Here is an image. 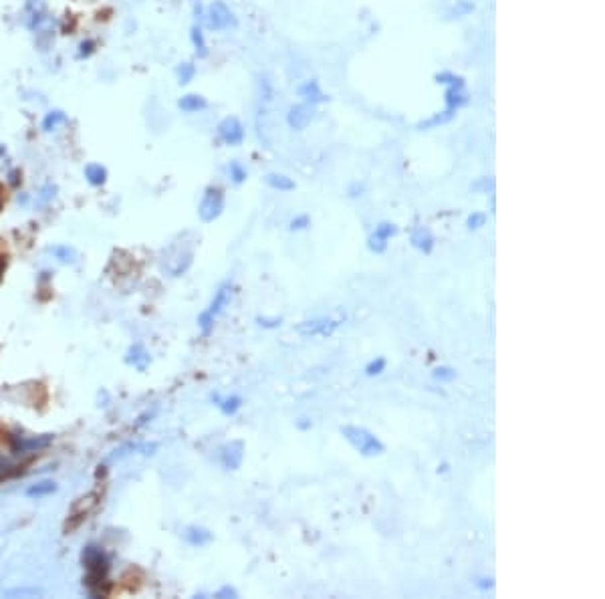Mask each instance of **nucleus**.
I'll list each match as a JSON object with an SVG mask.
<instances>
[{"label": "nucleus", "instance_id": "obj_13", "mask_svg": "<svg viewBox=\"0 0 605 599\" xmlns=\"http://www.w3.org/2000/svg\"><path fill=\"white\" fill-rule=\"evenodd\" d=\"M410 242H412L414 249H418V251H422L424 254H430L432 251H434V247H436V238H434V234L428 231V229H424V226H418L416 231L412 232Z\"/></svg>", "mask_w": 605, "mask_h": 599}, {"label": "nucleus", "instance_id": "obj_10", "mask_svg": "<svg viewBox=\"0 0 605 599\" xmlns=\"http://www.w3.org/2000/svg\"><path fill=\"white\" fill-rule=\"evenodd\" d=\"M242 458H244V442L242 440H234L231 444H226L220 452V462L226 470L240 468Z\"/></svg>", "mask_w": 605, "mask_h": 599}, {"label": "nucleus", "instance_id": "obj_22", "mask_svg": "<svg viewBox=\"0 0 605 599\" xmlns=\"http://www.w3.org/2000/svg\"><path fill=\"white\" fill-rule=\"evenodd\" d=\"M53 492H57V484L53 483V481H43V483H37L26 488V497H30V499L48 497V494H53Z\"/></svg>", "mask_w": 605, "mask_h": 599}, {"label": "nucleus", "instance_id": "obj_34", "mask_svg": "<svg viewBox=\"0 0 605 599\" xmlns=\"http://www.w3.org/2000/svg\"><path fill=\"white\" fill-rule=\"evenodd\" d=\"M476 587H478L480 591H489V589L494 587V581H492V579H487V577H485V579H478V581H476Z\"/></svg>", "mask_w": 605, "mask_h": 599}, {"label": "nucleus", "instance_id": "obj_24", "mask_svg": "<svg viewBox=\"0 0 605 599\" xmlns=\"http://www.w3.org/2000/svg\"><path fill=\"white\" fill-rule=\"evenodd\" d=\"M48 253L53 254L57 260H61V262H75L77 260V253L71 249V247H65V244H61V247H53V249H48Z\"/></svg>", "mask_w": 605, "mask_h": 599}, {"label": "nucleus", "instance_id": "obj_29", "mask_svg": "<svg viewBox=\"0 0 605 599\" xmlns=\"http://www.w3.org/2000/svg\"><path fill=\"white\" fill-rule=\"evenodd\" d=\"M196 75V69H194V65L192 63H184V65H180L178 67V83L180 85H186V83H190L192 81V77Z\"/></svg>", "mask_w": 605, "mask_h": 599}, {"label": "nucleus", "instance_id": "obj_23", "mask_svg": "<svg viewBox=\"0 0 605 599\" xmlns=\"http://www.w3.org/2000/svg\"><path fill=\"white\" fill-rule=\"evenodd\" d=\"M190 37H192V45L196 48V53L200 57H206L208 55V46H206V39H204L202 28L200 26H192V35Z\"/></svg>", "mask_w": 605, "mask_h": 599}, {"label": "nucleus", "instance_id": "obj_9", "mask_svg": "<svg viewBox=\"0 0 605 599\" xmlns=\"http://www.w3.org/2000/svg\"><path fill=\"white\" fill-rule=\"evenodd\" d=\"M397 234V226L394 224V222H379L377 226H375V232H373L372 236H370V240H368V247H370V251L375 254H381L388 251V240L392 238V236H396Z\"/></svg>", "mask_w": 605, "mask_h": 599}, {"label": "nucleus", "instance_id": "obj_7", "mask_svg": "<svg viewBox=\"0 0 605 599\" xmlns=\"http://www.w3.org/2000/svg\"><path fill=\"white\" fill-rule=\"evenodd\" d=\"M206 24L212 30H226L236 26V17L222 0H214L206 10Z\"/></svg>", "mask_w": 605, "mask_h": 599}, {"label": "nucleus", "instance_id": "obj_26", "mask_svg": "<svg viewBox=\"0 0 605 599\" xmlns=\"http://www.w3.org/2000/svg\"><path fill=\"white\" fill-rule=\"evenodd\" d=\"M386 368H388V359H386V357H375V359H372V361L368 364L365 375H370V377L381 375V373L386 371Z\"/></svg>", "mask_w": 605, "mask_h": 599}, {"label": "nucleus", "instance_id": "obj_15", "mask_svg": "<svg viewBox=\"0 0 605 599\" xmlns=\"http://www.w3.org/2000/svg\"><path fill=\"white\" fill-rule=\"evenodd\" d=\"M297 91H299V95H301L302 99H305L307 103H311V105H315V103L325 101L327 99V95L321 91V87H319L317 81H305Z\"/></svg>", "mask_w": 605, "mask_h": 599}, {"label": "nucleus", "instance_id": "obj_16", "mask_svg": "<svg viewBox=\"0 0 605 599\" xmlns=\"http://www.w3.org/2000/svg\"><path fill=\"white\" fill-rule=\"evenodd\" d=\"M125 361H127L129 366H134V368H138L140 371H143V369L147 368V364H150V353L145 351V347L141 346V343H136V346L129 347Z\"/></svg>", "mask_w": 605, "mask_h": 599}, {"label": "nucleus", "instance_id": "obj_32", "mask_svg": "<svg viewBox=\"0 0 605 599\" xmlns=\"http://www.w3.org/2000/svg\"><path fill=\"white\" fill-rule=\"evenodd\" d=\"M256 321H258L260 327H264V329H277V327L282 325V319H280V317H273V319H269V317H258Z\"/></svg>", "mask_w": 605, "mask_h": 599}, {"label": "nucleus", "instance_id": "obj_2", "mask_svg": "<svg viewBox=\"0 0 605 599\" xmlns=\"http://www.w3.org/2000/svg\"><path fill=\"white\" fill-rule=\"evenodd\" d=\"M341 436L350 442L351 446L361 454V456H379L386 452L383 442L377 438L373 432H370L368 428L361 426H343L341 428Z\"/></svg>", "mask_w": 605, "mask_h": 599}, {"label": "nucleus", "instance_id": "obj_19", "mask_svg": "<svg viewBox=\"0 0 605 599\" xmlns=\"http://www.w3.org/2000/svg\"><path fill=\"white\" fill-rule=\"evenodd\" d=\"M85 178L91 186H103L107 182V170L101 163H87L85 166Z\"/></svg>", "mask_w": 605, "mask_h": 599}, {"label": "nucleus", "instance_id": "obj_36", "mask_svg": "<svg viewBox=\"0 0 605 599\" xmlns=\"http://www.w3.org/2000/svg\"><path fill=\"white\" fill-rule=\"evenodd\" d=\"M4 269H6V258L0 256V280H2V275H4Z\"/></svg>", "mask_w": 605, "mask_h": 599}, {"label": "nucleus", "instance_id": "obj_6", "mask_svg": "<svg viewBox=\"0 0 605 599\" xmlns=\"http://www.w3.org/2000/svg\"><path fill=\"white\" fill-rule=\"evenodd\" d=\"M345 321V315L339 319H331V317H319V319H311V321H302L297 325V331L305 335V337H329L335 333V329Z\"/></svg>", "mask_w": 605, "mask_h": 599}, {"label": "nucleus", "instance_id": "obj_5", "mask_svg": "<svg viewBox=\"0 0 605 599\" xmlns=\"http://www.w3.org/2000/svg\"><path fill=\"white\" fill-rule=\"evenodd\" d=\"M224 204H226V198H224V192L216 186H210L206 188L202 200H200V206H198V216L202 222H214L222 212H224Z\"/></svg>", "mask_w": 605, "mask_h": 599}, {"label": "nucleus", "instance_id": "obj_17", "mask_svg": "<svg viewBox=\"0 0 605 599\" xmlns=\"http://www.w3.org/2000/svg\"><path fill=\"white\" fill-rule=\"evenodd\" d=\"M178 107L186 114H196V111H202L208 107V101L202 97V95H196V93H190V95H184L180 101H178Z\"/></svg>", "mask_w": 605, "mask_h": 599}, {"label": "nucleus", "instance_id": "obj_12", "mask_svg": "<svg viewBox=\"0 0 605 599\" xmlns=\"http://www.w3.org/2000/svg\"><path fill=\"white\" fill-rule=\"evenodd\" d=\"M313 105L311 103H301V105H293L291 109H289V116H287V121H289V125L293 127V129H305L309 123H311V119H313Z\"/></svg>", "mask_w": 605, "mask_h": 599}, {"label": "nucleus", "instance_id": "obj_3", "mask_svg": "<svg viewBox=\"0 0 605 599\" xmlns=\"http://www.w3.org/2000/svg\"><path fill=\"white\" fill-rule=\"evenodd\" d=\"M101 497H103V492H101L99 488H95V490H91L89 494H85V497H81V499H77V501L73 503L71 512L67 515V523H65V533H67V535H71V533L77 529L83 521L89 519V515H91L95 508H97V505H99Z\"/></svg>", "mask_w": 605, "mask_h": 599}, {"label": "nucleus", "instance_id": "obj_35", "mask_svg": "<svg viewBox=\"0 0 605 599\" xmlns=\"http://www.w3.org/2000/svg\"><path fill=\"white\" fill-rule=\"evenodd\" d=\"M6 596H41V591H37V589H12Z\"/></svg>", "mask_w": 605, "mask_h": 599}, {"label": "nucleus", "instance_id": "obj_28", "mask_svg": "<svg viewBox=\"0 0 605 599\" xmlns=\"http://www.w3.org/2000/svg\"><path fill=\"white\" fill-rule=\"evenodd\" d=\"M485 224H487V214H482V212H474V214H470L468 220H466L468 231H478V229H482Z\"/></svg>", "mask_w": 605, "mask_h": 599}, {"label": "nucleus", "instance_id": "obj_27", "mask_svg": "<svg viewBox=\"0 0 605 599\" xmlns=\"http://www.w3.org/2000/svg\"><path fill=\"white\" fill-rule=\"evenodd\" d=\"M228 172H231V178H233L234 184H242V182L246 180V176H249L246 168H244L240 161H233V163L228 166Z\"/></svg>", "mask_w": 605, "mask_h": 599}, {"label": "nucleus", "instance_id": "obj_4", "mask_svg": "<svg viewBox=\"0 0 605 599\" xmlns=\"http://www.w3.org/2000/svg\"><path fill=\"white\" fill-rule=\"evenodd\" d=\"M24 23H26V28L35 35H48L53 26V19L48 15L47 4L43 0H26Z\"/></svg>", "mask_w": 605, "mask_h": 599}, {"label": "nucleus", "instance_id": "obj_31", "mask_svg": "<svg viewBox=\"0 0 605 599\" xmlns=\"http://www.w3.org/2000/svg\"><path fill=\"white\" fill-rule=\"evenodd\" d=\"M307 226H311V218L307 214H301L291 220V231H305Z\"/></svg>", "mask_w": 605, "mask_h": 599}, {"label": "nucleus", "instance_id": "obj_18", "mask_svg": "<svg viewBox=\"0 0 605 599\" xmlns=\"http://www.w3.org/2000/svg\"><path fill=\"white\" fill-rule=\"evenodd\" d=\"M67 121H69V117H67V114H65V111H61V109H53V111L45 114V117H43V123H41V127H43V132L51 134V132H55L59 125H65Z\"/></svg>", "mask_w": 605, "mask_h": 599}, {"label": "nucleus", "instance_id": "obj_8", "mask_svg": "<svg viewBox=\"0 0 605 599\" xmlns=\"http://www.w3.org/2000/svg\"><path fill=\"white\" fill-rule=\"evenodd\" d=\"M218 138L222 139L226 145H240L244 141V125L240 123L238 117H224L218 123Z\"/></svg>", "mask_w": 605, "mask_h": 599}, {"label": "nucleus", "instance_id": "obj_30", "mask_svg": "<svg viewBox=\"0 0 605 599\" xmlns=\"http://www.w3.org/2000/svg\"><path fill=\"white\" fill-rule=\"evenodd\" d=\"M55 192H57V188H55V186H53V184L43 186L41 194L37 196V204H39V206H45L47 202H51V200L55 198Z\"/></svg>", "mask_w": 605, "mask_h": 599}, {"label": "nucleus", "instance_id": "obj_14", "mask_svg": "<svg viewBox=\"0 0 605 599\" xmlns=\"http://www.w3.org/2000/svg\"><path fill=\"white\" fill-rule=\"evenodd\" d=\"M184 539H186L188 545H192V547H204V545L212 543L214 535L208 529H202V527H188L184 530Z\"/></svg>", "mask_w": 605, "mask_h": 599}, {"label": "nucleus", "instance_id": "obj_25", "mask_svg": "<svg viewBox=\"0 0 605 599\" xmlns=\"http://www.w3.org/2000/svg\"><path fill=\"white\" fill-rule=\"evenodd\" d=\"M456 375H458L456 369L448 368V366H440V368H436L434 371H432V377H434L436 382H440V384H450V382H454Z\"/></svg>", "mask_w": 605, "mask_h": 599}, {"label": "nucleus", "instance_id": "obj_20", "mask_svg": "<svg viewBox=\"0 0 605 599\" xmlns=\"http://www.w3.org/2000/svg\"><path fill=\"white\" fill-rule=\"evenodd\" d=\"M264 182L271 186L273 190H279V192H291V190L297 188V184L285 174H267Z\"/></svg>", "mask_w": 605, "mask_h": 599}, {"label": "nucleus", "instance_id": "obj_1", "mask_svg": "<svg viewBox=\"0 0 605 599\" xmlns=\"http://www.w3.org/2000/svg\"><path fill=\"white\" fill-rule=\"evenodd\" d=\"M85 565V587L91 596H107L109 593V557L99 547H85L81 555Z\"/></svg>", "mask_w": 605, "mask_h": 599}, {"label": "nucleus", "instance_id": "obj_11", "mask_svg": "<svg viewBox=\"0 0 605 599\" xmlns=\"http://www.w3.org/2000/svg\"><path fill=\"white\" fill-rule=\"evenodd\" d=\"M231 301H233V285L231 283H224L218 291H216V295H214V299L210 301L208 309L204 311L206 315H210L212 319H216L228 305H231Z\"/></svg>", "mask_w": 605, "mask_h": 599}, {"label": "nucleus", "instance_id": "obj_21", "mask_svg": "<svg viewBox=\"0 0 605 599\" xmlns=\"http://www.w3.org/2000/svg\"><path fill=\"white\" fill-rule=\"evenodd\" d=\"M212 400L216 402V406L220 408V412L224 415L236 414L240 410V406H242V400L238 395H231V397H224V400L220 395H214Z\"/></svg>", "mask_w": 605, "mask_h": 599}, {"label": "nucleus", "instance_id": "obj_33", "mask_svg": "<svg viewBox=\"0 0 605 599\" xmlns=\"http://www.w3.org/2000/svg\"><path fill=\"white\" fill-rule=\"evenodd\" d=\"M214 598H238V591L234 587H231V585H224L220 591L214 593Z\"/></svg>", "mask_w": 605, "mask_h": 599}]
</instances>
